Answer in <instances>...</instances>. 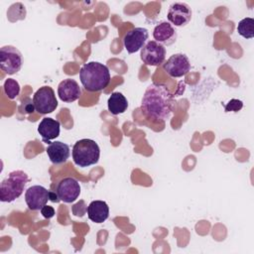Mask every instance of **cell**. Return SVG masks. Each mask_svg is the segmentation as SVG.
<instances>
[{
    "instance_id": "cell-1",
    "label": "cell",
    "mask_w": 254,
    "mask_h": 254,
    "mask_svg": "<svg viewBox=\"0 0 254 254\" xmlns=\"http://www.w3.org/2000/svg\"><path fill=\"white\" fill-rule=\"evenodd\" d=\"M175 99L164 83L153 82L145 90L141 101V111L153 122H166L174 113Z\"/></svg>"
},
{
    "instance_id": "cell-2",
    "label": "cell",
    "mask_w": 254,
    "mask_h": 254,
    "mask_svg": "<svg viewBox=\"0 0 254 254\" xmlns=\"http://www.w3.org/2000/svg\"><path fill=\"white\" fill-rule=\"evenodd\" d=\"M79 79L85 90L97 92L108 86L111 76L107 65L98 62H89L81 66Z\"/></svg>"
},
{
    "instance_id": "cell-3",
    "label": "cell",
    "mask_w": 254,
    "mask_h": 254,
    "mask_svg": "<svg viewBox=\"0 0 254 254\" xmlns=\"http://www.w3.org/2000/svg\"><path fill=\"white\" fill-rule=\"evenodd\" d=\"M29 182L28 175L21 171L11 172L0 184V199L3 202H11L18 198L24 191Z\"/></svg>"
},
{
    "instance_id": "cell-4",
    "label": "cell",
    "mask_w": 254,
    "mask_h": 254,
    "mask_svg": "<svg viewBox=\"0 0 254 254\" xmlns=\"http://www.w3.org/2000/svg\"><path fill=\"white\" fill-rule=\"evenodd\" d=\"M73 163L80 167L86 168L95 165L99 161L100 149L98 144L91 139H80L72 147Z\"/></svg>"
},
{
    "instance_id": "cell-5",
    "label": "cell",
    "mask_w": 254,
    "mask_h": 254,
    "mask_svg": "<svg viewBox=\"0 0 254 254\" xmlns=\"http://www.w3.org/2000/svg\"><path fill=\"white\" fill-rule=\"evenodd\" d=\"M23 64L21 52L13 46H4L0 49V68L7 74H15Z\"/></svg>"
},
{
    "instance_id": "cell-6",
    "label": "cell",
    "mask_w": 254,
    "mask_h": 254,
    "mask_svg": "<svg viewBox=\"0 0 254 254\" xmlns=\"http://www.w3.org/2000/svg\"><path fill=\"white\" fill-rule=\"evenodd\" d=\"M35 110L40 114L52 113L58 107V100L51 86L40 87L33 96Z\"/></svg>"
},
{
    "instance_id": "cell-7",
    "label": "cell",
    "mask_w": 254,
    "mask_h": 254,
    "mask_svg": "<svg viewBox=\"0 0 254 254\" xmlns=\"http://www.w3.org/2000/svg\"><path fill=\"white\" fill-rule=\"evenodd\" d=\"M140 57L146 65H161L166 60V48L155 40L149 41L141 49Z\"/></svg>"
},
{
    "instance_id": "cell-8",
    "label": "cell",
    "mask_w": 254,
    "mask_h": 254,
    "mask_svg": "<svg viewBox=\"0 0 254 254\" xmlns=\"http://www.w3.org/2000/svg\"><path fill=\"white\" fill-rule=\"evenodd\" d=\"M52 191L43 186H32L25 192V201L31 210H41L48 200H51Z\"/></svg>"
},
{
    "instance_id": "cell-9",
    "label": "cell",
    "mask_w": 254,
    "mask_h": 254,
    "mask_svg": "<svg viewBox=\"0 0 254 254\" xmlns=\"http://www.w3.org/2000/svg\"><path fill=\"white\" fill-rule=\"evenodd\" d=\"M171 77H182L190 70V62L185 54L171 56L163 65Z\"/></svg>"
},
{
    "instance_id": "cell-10",
    "label": "cell",
    "mask_w": 254,
    "mask_h": 254,
    "mask_svg": "<svg viewBox=\"0 0 254 254\" xmlns=\"http://www.w3.org/2000/svg\"><path fill=\"white\" fill-rule=\"evenodd\" d=\"M56 192L62 201L65 203L73 202L80 194L79 183L71 177L64 178L58 183Z\"/></svg>"
},
{
    "instance_id": "cell-11",
    "label": "cell",
    "mask_w": 254,
    "mask_h": 254,
    "mask_svg": "<svg viewBox=\"0 0 254 254\" xmlns=\"http://www.w3.org/2000/svg\"><path fill=\"white\" fill-rule=\"evenodd\" d=\"M148 38L149 33L147 29L136 27L125 34L123 39L124 48L129 54H134L145 46Z\"/></svg>"
},
{
    "instance_id": "cell-12",
    "label": "cell",
    "mask_w": 254,
    "mask_h": 254,
    "mask_svg": "<svg viewBox=\"0 0 254 254\" xmlns=\"http://www.w3.org/2000/svg\"><path fill=\"white\" fill-rule=\"evenodd\" d=\"M192 16L190 7L183 2H175L169 7L167 18L176 27H183L190 23Z\"/></svg>"
},
{
    "instance_id": "cell-13",
    "label": "cell",
    "mask_w": 254,
    "mask_h": 254,
    "mask_svg": "<svg viewBox=\"0 0 254 254\" xmlns=\"http://www.w3.org/2000/svg\"><path fill=\"white\" fill-rule=\"evenodd\" d=\"M58 95L64 102H73L81 95L78 83L72 78H65L58 86Z\"/></svg>"
},
{
    "instance_id": "cell-14",
    "label": "cell",
    "mask_w": 254,
    "mask_h": 254,
    "mask_svg": "<svg viewBox=\"0 0 254 254\" xmlns=\"http://www.w3.org/2000/svg\"><path fill=\"white\" fill-rule=\"evenodd\" d=\"M153 37L156 42L165 47L174 44L177 41L178 34L172 24L169 22H161L154 28Z\"/></svg>"
},
{
    "instance_id": "cell-15",
    "label": "cell",
    "mask_w": 254,
    "mask_h": 254,
    "mask_svg": "<svg viewBox=\"0 0 254 254\" xmlns=\"http://www.w3.org/2000/svg\"><path fill=\"white\" fill-rule=\"evenodd\" d=\"M46 152L49 156L50 161L54 165H61L65 163L70 156V150L68 145L61 141L51 142L48 145Z\"/></svg>"
},
{
    "instance_id": "cell-16",
    "label": "cell",
    "mask_w": 254,
    "mask_h": 254,
    "mask_svg": "<svg viewBox=\"0 0 254 254\" xmlns=\"http://www.w3.org/2000/svg\"><path fill=\"white\" fill-rule=\"evenodd\" d=\"M61 123L51 117H45L38 125V132L46 143H51V140L56 139L60 135Z\"/></svg>"
},
{
    "instance_id": "cell-17",
    "label": "cell",
    "mask_w": 254,
    "mask_h": 254,
    "mask_svg": "<svg viewBox=\"0 0 254 254\" xmlns=\"http://www.w3.org/2000/svg\"><path fill=\"white\" fill-rule=\"evenodd\" d=\"M86 212L91 221L102 223L109 216V206L103 200H93L88 204Z\"/></svg>"
},
{
    "instance_id": "cell-18",
    "label": "cell",
    "mask_w": 254,
    "mask_h": 254,
    "mask_svg": "<svg viewBox=\"0 0 254 254\" xmlns=\"http://www.w3.org/2000/svg\"><path fill=\"white\" fill-rule=\"evenodd\" d=\"M107 107L110 113L113 115L122 114L128 108V100L121 92L115 91L112 92L109 96L107 101Z\"/></svg>"
},
{
    "instance_id": "cell-19",
    "label": "cell",
    "mask_w": 254,
    "mask_h": 254,
    "mask_svg": "<svg viewBox=\"0 0 254 254\" xmlns=\"http://www.w3.org/2000/svg\"><path fill=\"white\" fill-rule=\"evenodd\" d=\"M237 32L245 39H252L254 37V19L246 17L240 20L237 25Z\"/></svg>"
},
{
    "instance_id": "cell-20",
    "label": "cell",
    "mask_w": 254,
    "mask_h": 254,
    "mask_svg": "<svg viewBox=\"0 0 254 254\" xmlns=\"http://www.w3.org/2000/svg\"><path fill=\"white\" fill-rule=\"evenodd\" d=\"M4 92L8 98L14 99L20 93V84L14 78H7L3 84Z\"/></svg>"
},
{
    "instance_id": "cell-21",
    "label": "cell",
    "mask_w": 254,
    "mask_h": 254,
    "mask_svg": "<svg viewBox=\"0 0 254 254\" xmlns=\"http://www.w3.org/2000/svg\"><path fill=\"white\" fill-rule=\"evenodd\" d=\"M242 107H243V102H242L241 100L232 98V99H230V100L226 103L224 109H225L226 112H230V111L237 112V111L241 110Z\"/></svg>"
},
{
    "instance_id": "cell-22",
    "label": "cell",
    "mask_w": 254,
    "mask_h": 254,
    "mask_svg": "<svg viewBox=\"0 0 254 254\" xmlns=\"http://www.w3.org/2000/svg\"><path fill=\"white\" fill-rule=\"evenodd\" d=\"M86 209H87V206L85 205V202L82 199L77 201L75 204L71 206V211L76 216H83L84 213L86 212Z\"/></svg>"
},
{
    "instance_id": "cell-23",
    "label": "cell",
    "mask_w": 254,
    "mask_h": 254,
    "mask_svg": "<svg viewBox=\"0 0 254 254\" xmlns=\"http://www.w3.org/2000/svg\"><path fill=\"white\" fill-rule=\"evenodd\" d=\"M41 213H42V215H43L45 218L50 219V218L54 217V215H55L56 212H55V208H54L53 206L46 204V205H44V206L42 207Z\"/></svg>"
}]
</instances>
